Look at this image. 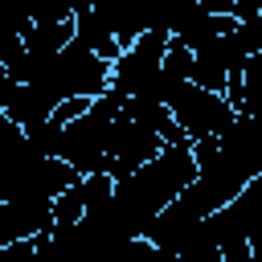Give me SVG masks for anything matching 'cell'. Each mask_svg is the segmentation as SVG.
<instances>
[{
  "mask_svg": "<svg viewBox=\"0 0 262 262\" xmlns=\"http://www.w3.org/2000/svg\"><path fill=\"white\" fill-rule=\"evenodd\" d=\"M168 111H172L176 127L188 135V143H196V139H221V135L233 127V119H237L233 102H229L221 90H205V86H196V82H184V86L172 94Z\"/></svg>",
  "mask_w": 262,
  "mask_h": 262,
  "instance_id": "6da1fadb",
  "label": "cell"
},
{
  "mask_svg": "<svg viewBox=\"0 0 262 262\" xmlns=\"http://www.w3.org/2000/svg\"><path fill=\"white\" fill-rule=\"evenodd\" d=\"M172 45V33L164 29H147L139 33L115 61H111V90L119 98H135V94H147L156 74H160V61Z\"/></svg>",
  "mask_w": 262,
  "mask_h": 262,
  "instance_id": "7a4b0ae2",
  "label": "cell"
},
{
  "mask_svg": "<svg viewBox=\"0 0 262 262\" xmlns=\"http://www.w3.org/2000/svg\"><path fill=\"white\" fill-rule=\"evenodd\" d=\"M160 147H164V135H160V131H151V127L139 123L135 115L119 111V119H115V127H111V143H106V172H111L115 180H123V176H131L135 168H143Z\"/></svg>",
  "mask_w": 262,
  "mask_h": 262,
  "instance_id": "3957f363",
  "label": "cell"
},
{
  "mask_svg": "<svg viewBox=\"0 0 262 262\" xmlns=\"http://www.w3.org/2000/svg\"><path fill=\"white\" fill-rule=\"evenodd\" d=\"M74 41H78V45H86L90 53L106 57V61H115V57L123 53V45L115 41V33L102 25V16H98L94 8H86V12H74Z\"/></svg>",
  "mask_w": 262,
  "mask_h": 262,
  "instance_id": "277c9868",
  "label": "cell"
},
{
  "mask_svg": "<svg viewBox=\"0 0 262 262\" xmlns=\"http://www.w3.org/2000/svg\"><path fill=\"white\" fill-rule=\"evenodd\" d=\"M20 37L33 57H53L57 49H66L74 41V20H33Z\"/></svg>",
  "mask_w": 262,
  "mask_h": 262,
  "instance_id": "5b68a950",
  "label": "cell"
},
{
  "mask_svg": "<svg viewBox=\"0 0 262 262\" xmlns=\"http://www.w3.org/2000/svg\"><path fill=\"white\" fill-rule=\"evenodd\" d=\"M0 66H4L16 82H33L37 61H33V53H29V45H25L20 33H0Z\"/></svg>",
  "mask_w": 262,
  "mask_h": 262,
  "instance_id": "8992f818",
  "label": "cell"
},
{
  "mask_svg": "<svg viewBox=\"0 0 262 262\" xmlns=\"http://www.w3.org/2000/svg\"><path fill=\"white\" fill-rule=\"evenodd\" d=\"M82 213H86V192H82V176H78L66 192L53 196V225H74Z\"/></svg>",
  "mask_w": 262,
  "mask_h": 262,
  "instance_id": "52a82bcc",
  "label": "cell"
},
{
  "mask_svg": "<svg viewBox=\"0 0 262 262\" xmlns=\"http://www.w3.org/2000/svg\"><path fill=\"white\" fill-rule=\"evenodd\" d=\"M115 262H172V254H168V250H160L156 242H147V237L139 233V237H131V242L119 250V258H115Z\"/></svg>",
  "mask_w": 262,
  "mask_h": 262,
  "instance_id": "ba28073f",
  "label": "cell"
},
{
  "mask_svg": "<svg viewBox=\"0 0 262 262\" xmlns=\"http://www.w3.org/2000/svg\"><path fill=\"white\" fill-rule=\"evenodd\" d=\"M25 12L33 20H74V4L70 0H20Z\"/></svg>",
  "mask_w": 262,
  "mask_h": 262,
  "instance_id": "9c48e42d",
  "label": "cell"
},
{
  "mask_svg": "<svg viewBox=\"0 0 262 262\" xmlns=\"http://www.w3.org/2000/svg\"><path fill=\"white\" fill-rule=\"evenodd\" d=\"M90 102H94V98H66V102L53 111V119H57V123H74V119H82V115L90 111Z\"/></svg>",
  "mask_w": 262,
  "mask_h": 262,
  "instance_id": "30bf717a",
  "label": "cell"
},
{
  "mask_svg": "<svg viewBox=\"0 0 262 262\" xmlns=\"http://www.w3.org/2000/svg\"><path fill=\"white\" fill-rule=\"evenodd\" d=\"M16 86H20V82H16V78H12V74H8L4 66H0V115L8 111V102H12V94H16Z\"/></svg>",
  "mask_w": 262,
  "mask_h": 262,
  "instance_id": "8fae6325",
  "label": "cell"
},
{
  "mask_svg": "<svg viewBox=\"0 0 262 262\" xmlns=\"http://www.w3.org/2000/svg\"><path fill=\"white\" fill-rule=\"evenodd\" d=\"M205 12H213V16H233V4L237 0H196Z\"/></svg>",
  "mask_w": 262,
  "mask_h": 262,
  "instance_id": "7c38bea8",
  "label": "cell"
},
{
  "mask_svg": "<svg viewBox=\"0 0 262 262\" xmlns=\"http://www.w3.org/2000/svg\"><path fill=\"white\" fill-rule=\"evenodd\" d=\"M0 123H4V115H0Z\"/></svg>",
  "mask_w": 262,
  "mask_h": 262,
  "instance_id": "4fadbf2b",
  "label": "cell"
},
{
  "mask_svg": "<svg viewBox=\"0 0 262 262\" xmlns=\"http://www.w3.org/2000/svg\"><path fill=\"white\" fill-rule=\"evenodd\" d=\"M37 262H41V258H37Z\"/></svg>",
  "mask_w": 262,
  "mask_h": 262,
  "instance_id": "5bb4252c",
  "label": "cell"
}]
</instances>
